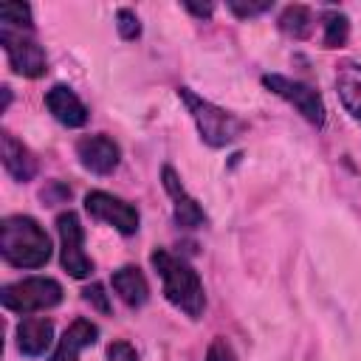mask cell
Segmentation results:
<instances>
[{"instance_id":"7402d4cb","label":"cell","mask_w":361,"mask_h":361,"mask_svg":"<svg viewBox=\"0 0 361 361\" xmlns=\"http://www.w3.org/2000/svg\"><path fill=\"white\" fill-rule=\"evenodd\" d=\"M82 299H85L87 305H93L99 313H110V299H107V293H104V285L90 282V285L82 290Z\"/></svg>"},{"instance_id":"30bf717a","label":"cell","mask_w":361,"mask_h":361,"mask_svg":"<svg viewBox=\"0 0 361 361\" xmlns=\"http://www.w3.org/2000/svg\"><path fill=\"white\" fill-rule=\"evenodd\" d=\"M161 183H164V189H166V195L172 200V217H175V223L180 228H200V226H206L209 217H206L203 206L186 192V186L180 183V178H178V172L172 166L161 169Z\"/></svg>"},{"instance_id":"9c48e42d","label":"cell","mask_w":361,"mask_h":361,"mask_svg":"<svg viewBox=\"0 0 361 361\" xmlns=\"http://www.w3.org/2000/svg\"><path fill=\"white\" fill-rule=\"evenodd\" d=\"M76 158L79 164L93 175H110L121 164V147L107 133L82 135L76 141Z\"/></svg>"},{"instance_id":"8fae6325","label":"cell","mask_w":361,"mask_h":361,"mask_svg":"<svg viewBox=\"0 0 361 361\" xmlns=\"http://www.w3.org/2000/svg\"><path fill=\"white\" fill-rule=\"evenodd\" d=\"M45 107L65 127H82L87 121V107L82 104V99L68 85H54L45 93Z\"/></svg>"},{"instance_id":"cb8c5ba5","label":"cell","mask_w":361,"mask_h":361,"mask_svg":"<svg viewBox=\"0 0 361 361\" xmlns=\"http://www.w3.org/2000/svg\"><path fill=\"white\" fill-rule=\"evenodd\" d=\"M107 361H138V353L130 341H113L107 347Z\"/></svg>"},{"instance_id":"603a6c76","label":"cell","mask_w":361,"mask_h":361,"mask_svg":"<svg viewBox=\"0 0 361 361\" xmlns=\"http://www.w3.org/2000/svg\"><path fill=\"white\" fill-rule=\"evenodd\" d=\"M206 361H237V355H234L231 344L223 336H214L209 350H206Z\"/></svg>"},{"instance_id":"52a82bcc","label":"cell","mask_w":361,"mask_h":361,"mask_svg":"<svg viewBox=\"0 0 361 361\" xmlns=\"http://www.w3.org/2000/svg\"><path fill=\"white\" fill-rule=\"evenodd\" d=\"M56 231H59V262L73 279H87L93 274V259L85 254V228L79 223L76 212H59L56 214Z\"/></svg>"},{"instance_id":"4fadbf2b","label":"cell","mask_w":361,"mask_h":361,"mask_svg":"<svg viewBox=\"0 0 361 361\" xmlns=\"http://www.w3.org/2000/svg\"><path fill=\"white\" fill-rule=\"evenodd\" d=\"M96 338H99V324H93L90 319H82L79 316L62 333V338H59L51 361H79V353L87 350V347H93Z\"/></svg>"},{"instance_id":"7a4b0ae2","label":"cell","mask_w":361,"mask_h":361,"mask_svg":"<svg viewBox=\"0 0 361 361\" xmlns=\"http://www.w3.org/2000/svg\"><path fill=\"white\" fill-rule=\"evenodd\" d=\"M48 231L28 214H8L0 223V257L11 268H42L51 259Z\"/></svg>"},{"instance_id":"7c38bea8","label":"cell","mask_w":361,"mask_h":361,"mask_svg":"<svg viewBox=\"0 0 361 361\" xmlns=\"http://www.w3.org/2000/svg\"><path fill=\"white\" fill-rule=\"evenodd\" d=\"M54 344V322L45 316H31L17 324V350L25 358H39Z\"/></svg>"},{"instance_id":"6da1fadb","label":"cell","mask_w":361,"mask_h":361,"mask_svg":"<svg viewBox=\"0 0 361 361\" xmlns=\"http://www.w3.org/2000/svg\"><path fill=\"white\" fill-rule=\"evenodd\" d=\"M149 262L161 276L166 302L180 313H186L189 319H200L206 310V290H203L200 274L183 257H175L166 248H155L149 254Z\"/></svg>"},{"instance_id":"e0dca14e","label":"cell","mask_w":361,"mask_h":361,"mask_svg":"<svg viewBox=\"0 0 361 361\" xmlns=\"http://www.w3.org/2000/svg\"><path fill=\"white\" fill-rule=\"evenodd\" d=\"M279 31L293 37V39H307L313 34V11L302 3H293V6H285L279 20H276Z\"/></svg>"},{"instance_id":"8992f818","label":"cell","mask_w":361,"mask_h":361,"mask_svg":"<svg viewBox=\"0 0 361 361\" xmlns=\"http://www.w3.org/2000/svg\"><path fill=\"white\" fill-rule=\"evenodd\" d=\"M262 85L276 93L279 99H285L288 104H293L299 110V116L305 121H310L313 127H322L324 118H327V107H324V99L316 87L299 82V79H290V76H282V73H265L262 76Z\"/></svg>"},{"instance_id":"ac0fdd59","label":"cell","mask_w":361,"mask_h":361,"mask_svg":"<svg viewBox=\"0 0 361 361\" xmlns=\"http://www.w3.org/2000/svg\"><path fill=\"white\" fill-rule=\"evenodd\" d=\"M322 28H324V37H322L324 48H341L350 37V20L341 11H324L322 14Z\"/></svg>"},{"instance_id":"d6986e66","label":"cell","mask_w":361,"mask_h":361,"mask_svg":"<svg viewBox=\"0 0 361 361\" xmlns=\"http://www.w3.org/2000/svg\"><path fill=\"white\" fill-rule=\"evenodd\" d=\"M0 25H8V28H25V31H31V28H34L31 6H28V3H17V0L0 3Z\"/></svg>"},{"instance_id":"2e32d148","label":"cell","mask_w":361,"mask_h":361,"mask_svg":"<svg viewBox=\"0 0 361 361\" xmlns=\"http://www.w3.org/2000/svg\"><path fill=\"white\" fill-rule=\"evenodd\" d=\"M336 93H338L344 110L361 124V65L341 62L336 68Z\"/></svg>"},{"instance_id":"9a60e30c","label":"cell","mask_w":361,"mask_h":361,"mask_svg":"<svg viewBox=\"0 0 361 361\" xmlns=\"http://www.w3.org/2000/svg\"><path fill=\"white\" fill-rule=\"evenodd\" d=\"M110 285L127 307H141L149 299V285H147V276L141 274L138 265H121L118 271H113Z\"/></svg>"},{"instance_id":"ba28073f","label":"cell","mask_w":361,"mask_h":361,"mask_svg":"<svg viewBox=\"0 0 361 361\" xmlns=\"http://www.w3.org/2000/svg\"><path fill=\"white\" fill-rule=\"evenodd\" d=\"M85 212L93 217V220H102L107 226H113L116 231L121 234H135L138 231V223H141V214L133 203L110 195V192H102V189H93L85 195Z\"/></svg>"},{"instance_id":"5bb4252c","label":"cell","mask_w":361,"mask_h":361,"mask_svg":"<svg viewBox=\"0 0 361 361\" xmlns=\"http://www.w3.org/2000/svg\"><path fill=\"white\" fill-rule=\"evenodd\" d=\"M0 152H3V166H6V172L14 180L25 183V180H31L37 175V158H34V152L23 141H17L11 133H3L0 135Z\"/></svg>"},{"instance_id":"3957f363","label":"cell","mask_w":361,"mask_h":361,"mask_svg":"<svg viewBox=\"0 0 361 361\" xmlns=\"http://www.w3.org/2000/svg\"><path fill=\"white\" fill-rule=\"evenodd\" d=\"M178 96H180V102L186 104V110H189V116H192V121H195L200 138H203L209 147H214V149L228 147L231 141H237V138L248 130V124H245L237 113H231V110H226V107H217L214 102L197 96L192 87H178Z\"/></svg>"},{"instance_id":"d4e9b609","label":"cell","mask_w":361,"mask_h":361,"mask_svg":"<svg viewBox=\"0 0 361 361\" xmlns=\"http://www.w3.org/2000/svg\"><path fill=\"white\" fill-rule=\"evenodd\" d=\"M183 6H186V11H192L195 17H212V11H214V6H212V3H206V6H197V3H189V0H186Z\"/></svg>"},{"instance_id":"5b68a950","label":"cell","mask_w":361,"mask_h":361,"mask_svg":"<svg viewBox=\"0 0 361 361\" xmlns=\"http://www.w3.org/2000/svg\"><path fill=\"white\" fill-rule=\"evenodd\" d=\"M0 45H3V51L8 56V65L17 76L39 79L48 71V56H45L42 45L31 37V31L0 25Z\"/></svg>"},{"instance_id":"ffe728a7","label":"cell","mask_w":361,"mask_h":361,"mask_svg":"<svg viewBox=\"0 0 361 361\" xmlns=\"http://www.w3.org/2000/svg\"><path fill=\"white\" fill-rule=\"evenodd\" d=\"M116 28H118V37L121 39L141 37V23H138V14L133 8H118L116 11Z\"/></svg>"},{"instance_id":"44dd1931","label":"cell","mask_w":361,"mask_h":361,"mask_svg":"<svg viewBox=\"0 0 361 361\" xmlns=\"http://www.w3.org/2000/svg\"><path fill=\"white\" fill-rule=\"evenodd\" d=\"M271 8V0H262V3H240V0H228V11L240 20H248V17H259Z\"/></svg>"},{"instance_id":"277c9868","label":"cell","mask_w":361,"mask_h":361,"mask_svg":"<svg viewBox=\"0 0 361 361\" xmlns=\"http://www.w3.org/2000/svg\"><path fill=\"white\" fill-rule=\"evenodd\" d=\"M62 293H65L62 285L51 276H25V279H17L11 285H3L0 302H3L6 310L28 316V313H37V310L56 307L62 302Z\"/></svg>"}]
</instances>
